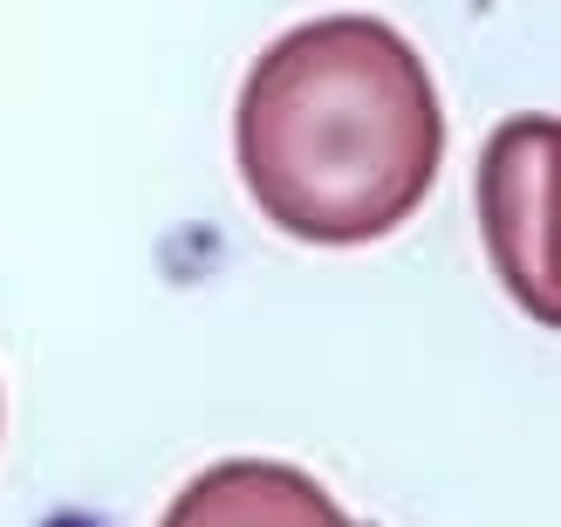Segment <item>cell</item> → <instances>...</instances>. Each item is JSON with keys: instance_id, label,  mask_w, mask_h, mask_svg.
I'll use <instances>...</instances> for the list:
<instances>
[{"instance_id": "obj_3", "label": "cell", "mask_w": 561, "mask_h": 527, "mask_svg": "<svg viewBox=\"0 0 561 527\" xmlns=\"http://www.w3.org/2000/svg\"><path fill=\"white\" fill-rule=\"evenodd\" d=\"M158 527H356L329 493L280 459H219L192 480Z\"/></svg>"}, {"instance_id": "obj_1", "label": "cell", "mask_w": 561, "mask_h": 527, "mask_svg": "<svg viewBox=\"0 0 561 527\" xmlns=\"http://www.w3.org/2000/svg\"><path fill=\"white\" fill-rule=\"evenodd\" d=\"M233 151L254 206L301 247H370L425 206L445 158L432 69L377 14L288 27L240 90Z\"/></svg>"}, {"instance_id": "obj_2", "label": "cell", "mask_w": 561, "mask_h": 527, "mask_svg": "<svg viewBox=\"0 0 561 527\" xmlns=\"http://www.w3.org/2000/svg\"><path fill=\"white\" fill-rule=\"evenodd\" d=\"M548 172H554V117H514L493 130L480 164V219L500 282L535 322L561 316L548 267Z\"/></svg>"}]
</instances>
